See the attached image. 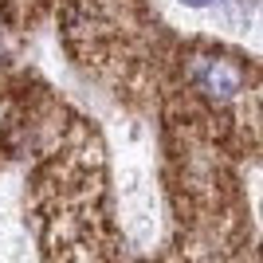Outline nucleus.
<instances>
[{
	"label": "nucleus",
	"mask_w": 263,
	"mask_h": 263,
	"mask_svg": "<svg viewBox=\"0 0 263 263\" xmlns=\"http://www.w3.org/2000/svg\"><path fill=\"white\" fill-rule=\"evenodd\" d=\"M189 83H193L209 102L224 106V102H232L240 95L243 71L232 63V59H224V55H197V59L189 63Z\"/></svg>",
	"instance_id": "f257e3e1"
},
{
	"label": "nucleus",
	"mask_w": 263,
	"mask_h": 263,
	"mask_svg": "<svg viewBox=\"0 0 263 263\" xmlns=\"http://www.w3.org/2000/svg\"><path fill=\"white\" fill-rule=\"evenodd\" d=\"M181 4H185V8H212L216 0H181Z\"/></svg>",
	"instance_id": "f03ea898"
}]
</instances>
